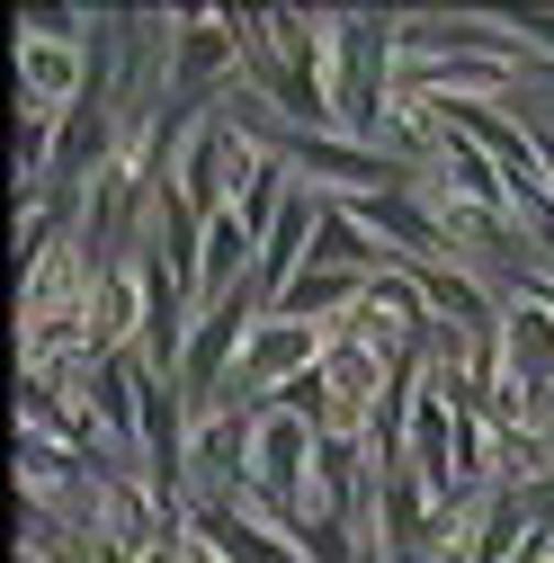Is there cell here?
Listing matches in <instances>:
<instances>
[{
    "label": "cell",
    "instance_id": "cell-1",
    "mask_svg": "<svg viewBox=\"0 0 554 563\" xmlns=\"http://www.w3.org/2000/svg\"><path fill=\"white\" fill-rule=\"evenodd\" d=\"M394 27L385 19H331V125L376 134L385 125V73H394Z\"/></svg>",
    "mask_w": 554,
    "mask_h": 563
},
{
    "label": "cell",
    "instance_id": "cell-2",
    "mask_svg": "<svg viewBox=\"0 0 554 563\" xmlns=\"http://www.w3.org/2000/svg\"><path fill=\"white\" fill-rule=\"evenodd\" d=\"M501 358H510V385L536 402H554V313H536V305H519V313H501Z\"/></svg>",
    "mask_w": 554,
    "mask_h": 563
}]
</instances>
